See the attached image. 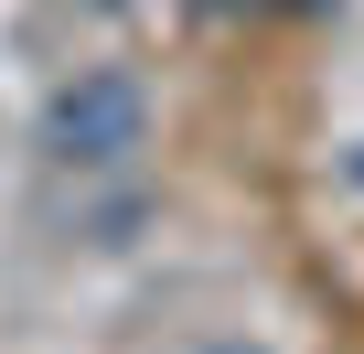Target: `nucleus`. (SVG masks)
<instances>
[{"label": "nucleus", "mask_w": 364, "mask_h": 354, "mask_svg": "<svg viewBox=\"0 0 364 354\" xmlns=\"http://www.w3.org/2000/svg\"><path fill=\"white\" fill-rule=\"evenodd\" d=\"M139 129H150V97H139V76H118V65H97V76L54 86V108H43V150H54V161H75V172L129 161V150H139Z\"/></svg>", "instance_id": "obj_1"}, {"label": "nucleus", "mask_w": 364, "mask_h": 354, "mask_svg": "<svg viewBox=\"0 0 364 354\" xmlns=\"http://www.w3.org/2000/svg\"><path fill=\"white\" fill-rule=\"evenodd\" d=\"M204 354H268V343H204Z\"/></svg>", "instance_id": "obj_2"}, {"label": "nucleus", "mask_w": 364, "mask_h": 354, "mask_svg": "<svg viewBox=\"0 0 364 354\" xmlns=\"http://www.w3.org/2000/svg\"><path fill=\"white\" fill-rule=\"evenodd\" d=\"M300 11H332V0H300Z\"/></svg>", "instance_id": "obj_3"}]
</instances>
